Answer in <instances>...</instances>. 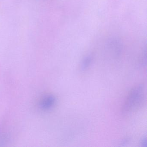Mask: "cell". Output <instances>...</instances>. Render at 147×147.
<instances>
[{
	"mask_svg": "<svg viewBox=\"0 0 147 147\" xmlns=\"http://www.w3.org/2000/svg\"><path fill=\"white\" fill-rule=\"evenodd\" d=\"M55 100V98L52 95L47 96L43 100L41 107L44 109H50L54 105Z\"/></svg>",
	"mask_w": 147,
	"mask_h": 147,
	"instance_id": "obj_2",
	"label": "cell"
},
{
	"mask_svg": "<svg viewBox=\"0 0 147 147\" xmlns=\"http://www.w3.org/2000/svg\"><path fill=\"white\" fill-rule=\"evenodd\" d=\"M144 96V88L138 86L132 90L127 98L123 108L124 113H129L137 108L142 102Z\"/></svg>",
	"mask_w": 147,
	"mask_h": 147,
	"instance_id": "obj_1",
	"label": "cell"
},
{
	"mask_svg": "<svg viewBox=\"0 0 147 147\" xmlns=\"http://www.w3.org/2000/svg\"><path fill=\"white\" fill-rule=\"evenodd\" d=\"M142 145L143 147H146L147 146V139L146 138H144V140H143L142 142Z\"/></svg>",
	"mask_w": 147,
	"mask_h": 147,
	"instance_id": "obj_4",
	"label": "cell"
},
{
	"mask_svg": "<svg viewBox=\"0 0 147 147\" xmlns=\"http://www.w3.org/2000/svg\"><path fill=\"white\" fill-rule=\"evenodd\" d=\"M92 60V57L91 56H88L86 57L82 63L81 67L82 70L84 71L87 69L91 65Z\"/></svg>",
	"mask_w": 147,
	"mask_h": 147,
	"instance_id": "obj_3",
	"label": "cell"
}]
</instances>
